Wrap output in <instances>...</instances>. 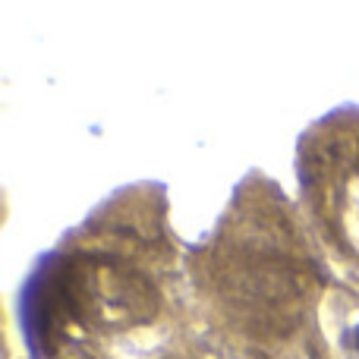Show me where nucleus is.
Returning a JSON list of instances; mask_svg holds the SVG:
<instances>
[{"instance_id": "nucleus-1", "label": "nucleus", "mask_w": 359, "mask_h": 359, "mask_svg": "<svg viewBox=\"0 0 359 359\" xmlns=\"http://www.w3.org/2000/svg\"><path fill=\"white\" fill-rule=\"evenodd\" d=\"M353 341H356V350H359V328L353 331Z\"/></svg>"}]
</instances>
